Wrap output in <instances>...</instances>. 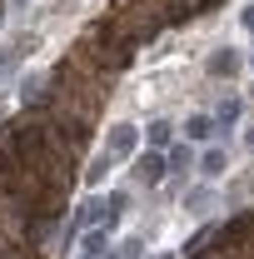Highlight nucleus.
I'll return each instance as SVG.
<instances>
[{
  "label": "nucleus",
  "instance_id": "nucleus-2",
  "mask_svg": "<svg viewBox=\"0 0 254 259\" xmlns=\"http://www.w3.org/2000/svg\"><path fill=\"white\" fill-rule=\"evenodd\" d=\"M164 175H170V164H164V155L159 150H145V155H135V180L140 185H164Z\"/></svg>",
  "mask_w": 254,
  "mask_h": 259
},
{
  "label": "nucleus",
  "instance_id": "nucleus-4",
  "mask_svg": "<svg viewBox=\"0 0 254 259\" xmlns=\"http://www.w3.org/2000/svg\"><path fill=\"white\" fill-rule=\"evenodd\" d=\"M224 169H229V155H224L220 145H215V150H204V160H199V175H204V180H220Z\"/></svg>",
  "mask_w": 254,
  "mask_h": 259
},
{
  "label": "nucleus",
  "instance_id": "nucleus-7",
  "mask_svg": "<svg viewBox=\"0 0 254 259\" xmlns=\"http://www.w3.org/2000/svg\"><path fill=\"white\" fill-rule=\"evenodd\" d=\"M239 115H244V100H224V105H220V115H215V125L234 130V125H239Z\"/></svg>",
  "mask_w": 254,
  "mask_h": 259
},
{
  "label": "nucleus",
  "instance_id": "nucleus-1",
  "mask_svg": "<svg viewBox=\"0 0 254 259\" xmlns=\"http://www.w3.org/2000/svg\"><path fill=\"white\" fill-rule=\"evenodd\" d=\"M135 145H140V130H135V125H125V120L110 125V135H105V155H110V160H130Z\"/></svg>",
  "mask_w": 254,
  "mask_h": 259
},
{
  "label": "nucleus",
  "instance_id": "nucleus-5",
  "mask_svg": "<svg viewBox=\"0 0 254 259\" xmlns=\"http://www.w3.org/2000/svg\"><path fill=\"white\" fill-rule=\"evenodd\" d=\"M209 204H215V190H209V185H194V190L185 194V209H190V214H209Z\"/></svg>",
  "mask_w": 254,
  "mask_h": 259
},
{
  "label": "nucleus",
  "instance_id": "nucleus-12",
  "mask_svg": "<svg viewBox=\"0 0 254 259\" xmlns=\"http://www.w3.org/2000/svg\"><path fill=\"white\" fill-rule=\"evenodd\" d=\"M145 254V239H140V234H130L125 244H120V259H140Z\"/></svg>",
  "mask_w": 254,
  "mask_h": 259
},
{
  "label": "nucleus",
  "instance_id": "nucleus-13",
  "mask_svg": "<svg viewBox=\"0 0 254 259\" xmlns=\"http://www.w3.org/2000/svg\"><path fill=\"white\" fill-rule=\"evenodd\" d=\"M239 20H244V30H254V5H244V10H239Z\"/></svg>",
  "mask_w": 254,
  "mask_h": 259
},
{
  "label": "nucleus",
  "instance_id": "nucleus-11",
  "mask_svg": "<svg viewBox=\"0 0 254 259\" xmlns=\"http://www.w3.org/2000/svg\"><path fill=\"white\" fill-rule=\"evenodd\" d=\"M164 164H170L175 175H185V164H190V150H185V145H180V150H170V155H164Z\"/></svg>",
  "mask_w": 254,
  "mask_h": 259
},
{
  "label": "nucleus",
  "instance_id": "nucleus-15",
  "mask_svg": "<svg viewBox=\"0 0 254 259\" xmlns=\"http://www.w3.org/2000/svg\"><path fill=\"white\" fill-rule=\"evenodd\" d=\"M0 20H5V5H0Z\"/></svg>",
  "mask_w": 254,
  "mask_h": 259
},
{
  "label": "nucleus",
  "instance_id": "nucleus-8",
  "mask_svg": "<svg viewBox=\"0 0 254 259\" xmlns=\"http://www.w3.org/2000/svg\"><path fill=\"white\" fill-rule=\"evenodd\" d=\"M170 140H175V125H170V120H150V145H155V150H164Z\"/></svg>",
  "mask_w": 254,
  "mask_h": 259
},
{
  "label": "nucleus",
  "instance_id": "nucleus-16",
  "mask_svg": "<svg viewBox=\"0 0 254 259\" xmlns=\"http://www.w3.org/2000/svg\"><path fill=\"white\" fill-rule=\"evenodd\" d=\"M249 65H254V55H249Z\"/></svg>",
  "mask_w": 254,
  "mask_h": 259
},
{
  "label": "nucleus",
  "instance_id": "nucleus-14",
  "mask_svg": "<svg viewBox=\"0 0 254 259\" xmlns=\"http://www.w3.org/2000/svg\"><path fill=\"white\" fill-rule=\"evenodd\" d=\"M244 150H249V155H254V130H249V135H244Z\"/></svg>",
  "mask_w": 254,
  "mask_h": 259
},
{
  "label": "nucleus",
  "instance_id": "nucleus-9",
  "mask_svg": "<svg viewBox=\"0 0 254 259\" xmlns=\"http://www.w3.org/2000/svg\"><path fill=\"white\" fill-rule=\"evenodd\" d=\"M20 60H25V50H20L15 40H10V45H0V75H10V70H15Z\"/></svg>",
  "mask_w": 254,
  "mask_h": 259
},
{
  "label": "nucleus",
  "instance_id": "nucleus-3",
  "mask_svg": "<svg viewBox=\"0 0 254 259\" xmlns=\"http://www.w3.org/2000/svg\"><path fill=\"white\" fill-rule=\"evenodd\" d=\"M204 70H209L215 80H234V75H239V50H229V45H220V50H209V60H204Z\"/></svg>",
  "mask_w": 254,
  "mask_h": 259
},
{
  "label": "nucleus",
  "instance_id": "nucleus-6",
  "mask_svg": "<svg viewBox=\"0 0 254 259\" xmlns=\"http://www.w3.org/2000/svg\"><path fill=\"white\" fill-rule=\"evenodd\" d=\"M185 135H190V140H209V135H215V115H190V120H185Z\"/></svg>",
  "mask_w": 254,
  "mask_h": 259
},
{
  "label": "nucleus",
  "instance_id": "nucleus-10",
  "mask_svg": "<svg viewBox=\"0 0 254 259\" xmlns=\"http://www.w3.org/2000/svg\"><path fill=\"white\" fill-rule=\"evenodd\" d=\"M110 164H115L110 155H100V160L90 164V169H85V185H105V175H110Z\"/></svg>",
  "mask_w": 254,
  "mask_h": 259
}]
</instances>
